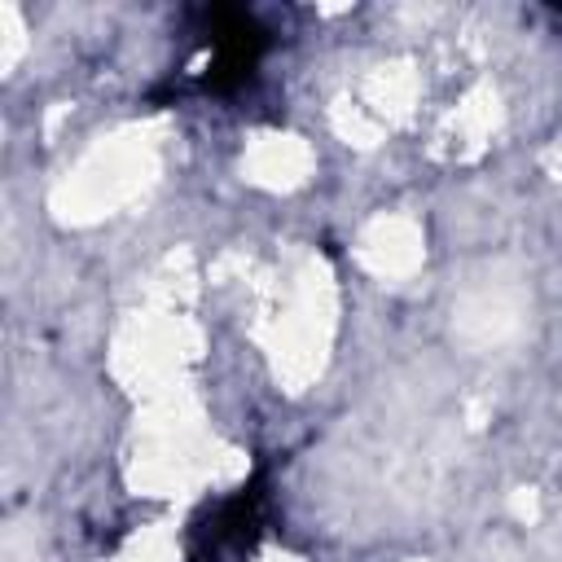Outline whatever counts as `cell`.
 <instances>
[{
  "mask_svg": "<svg viewBox=\"0 0 562 562\" xmlns=\"http://www.w3.org/2000/svg\"><path fill=\"white\" fill-rule=\"evenodd\" d=\"M206 40H211V66H206L211 92H228V88L246 83V75L255 70V61L263 57V44H268L263 26L241 9H211Z\"/></svg>",
  "mask_w": 562,
  "mask_h": 562,
  "instance_id": "cell-2",
  "label": "cell"
},
{
  "mask_svg": "<svg viewBox=\"0 0 562 562\" xmlns=\"http://www.w3.org/2000/svg\"><path fill=\"white\" fill-rule=\"evenodd\" d=\"M263 536V492L259 483L237 487L193 522V562H246Z\"/></svg>",
  "mask_w": 562,
  "mask_h": 562,
  "instance_id": "cell-1",
  "label": "cell"
}]
</instances>
